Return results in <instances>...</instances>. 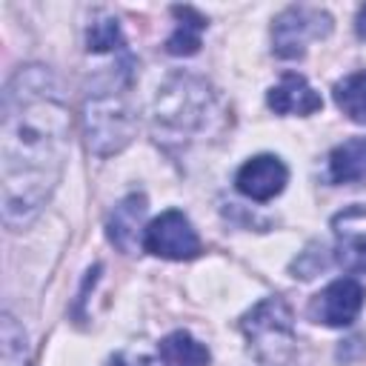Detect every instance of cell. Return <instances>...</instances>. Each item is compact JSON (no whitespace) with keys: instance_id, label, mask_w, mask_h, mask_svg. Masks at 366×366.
Masks as SVG:
<instances>
[{"instance_id":"obj_1","label":"cell","mask_w":366,"mask_h":366,"mask_svg":"<svg viewBox=\"0 0 366 366\" xmlns=\"http://www.w3.org/2000/svg\"><path fill=\"white\" fill-rule=\"evenodd\" d=\"M69 152V106L54 77L29 66L3 92L0 177L3 220L9 229L29 223L51 197Z\"/></svg>"},{"instance_id":"obj_2","label":"cell","mask_w":366,"mask_h":366,"mask_svg":"<svg viewBox=\"0 0 366 366\" xmlns=\"http://www.w3.org/2000/svg\"><path fill=\"white\" fill-rule=\"evenodd\" d=\"M83 123H86V137H89V149L100 157L120 152L132 134H134V114L132 106L126 100V92L117 86H106V89H94L86 97V109H83Z\"/></svg>"},{"instance_id":"obj_3","label":"cell","mask_w":366,"mask_h":366,"mask_svg":"<svg viewBox=\"0 0 366 366\" xmlns=\"http://www.w3.org/2000/svg\"><path fill=\"white\" fill-rule=\"evenodd\" d=\"M212 112V94L209 89L186 74H177L169 80V86L157 94L154 103V129L157 134H192L206 126Z\"/></svg>"},{"instance_id":"obj_4","label":"cell","mask_w":366,"mask_h":366,"mask_svg":"<svg viewBox=\"0 0 366 366\" xmlns=\"http://www.w3.org/2000/svg\"><path fill=\"white\" fill-rule=\"evenodd\" d=\"M332 31V17L320 9L292 6L274 17L272 26V49L277 57H300L309 40H320Z\"/></svg>"},{"instance_id":"obj_5","label":"cell","mask_w":366,"mask_h":366,"mask_svg":"<svg viewBox=\"0 0 366 366\" xmlns=\"http://www.w3.org/2000/svg\"><path fill=\"white\" fill-rule=\"evenodd\" d=\"M143 249L166 260H192L200 254V237L183 212L169 209L143 229Z\"/></svg>"},{"instance_id":"obj_6","label":"cell","mask_w":366,"mask_h":366,"mask_svg":"<svg viewBox=\"0 0 366 366\" xmlns=\"http://www.w3.org/2000/svg\"><path fill=\"white\" fill-rule=\"evenodd\" d=\"M243 332L249 337V343L263 352V349H289V343L295 340V329H292V312L280 297H266L263 303H257L246 317H243Z\"/></svg>"},{"instance_id":"obj_7","label":"cell","mask_w":366,"mask_h":366,"mask_svg":"<svg viewBox=\"0 0 366 366\" xmlns=\"http://www.w3.org/2000/svg\"><path fill=\"white\" fill-rule=\"evenodd\" d=\"M363 297H366V292L357 280L340 277L315 295L309 315L315 323H323V326H349L357 317V312L363 309Z\"/></svg>"},{"instance_id":"obj_8","label":"cell","mask_w":366,"mask_h":366,"mask_svg":"<svg viewBox=\"0 0 366 366\" xmlns=\"http://www.w3.org/2000/svg\"><path fill=\"white\" fill-rule=\"evenodd\" d=\"M286 180H289V169H286L283 160L274 157V154H257V157L246 160V163L240 166L237 177H234L237 189H240L246 197L260 200V203H263V200H272L274 194H280L283 186H286Z\"/></svg>"},{"instance_id":"obj_9","label":"cell","mask_w":366,"mask_h":366,"mask_svg":"<svg viewBox=\"0 0 366 366\" xmlns=\"http://www.w3.org/2000/svg\"><path fill=\"white\" fill-rule=\"evenodd\" d=\"M266 100L277 114H315L323 106L320 94L300 74H283V80L269 89Z\"/></svg>"},{"instance_id":"obj_10","label":"cell","mask_w":366,"mask_h":366,"mask_svg":"<svg viewBox=\"0 0 366 366\" xmlns=\"http://www.w3.org/2000/svg\"><path fill=\"white\" fill-rule=\"evenodd\" d=\"M143 214H146V197H143V194H129V197L120 200V203L114 206V212L109 214L106 232H109V240H112L120 252H134Z\"/></svg>"},{"instance_id":"obj_11","label":"cell","mask_w":366,"mask_h":366,"mask_svg":"<svg viewBox=\"0 0 366 366\" xmlns=\"http://www.w3.org/2000/svg\"><path fill=\"white\" fill-rule=\"evenodd\" d=\"M329 177L335 183L366 180V137H349L329 154Z\"/></svg>"},{"instance_id":"obj_12","label":"cell","mask_w":366,"mask_h":366,"mask_svg":"<svg viewBox=\"0 0 366 366\" xmlns=\"http://www.w3.org/2000/svg\"><path fill=\"white\" fill-rule=\"evenodd\" d=\"M172 14L177 17V29H174V34L166 40V51L169 54H194L197 49H200V31L206 29V17L200 14V11H194V9H189V6H174L172 9Z\"/></svg>"},{"instance_id":"obj_13","label":"cell","mask_w":366,"mask_h":366,"mask_svg":"<svg viewBox=\"0 0 366 366\" xmlns=\"http://www.w3.org/2000/svg\"><path fill=\"white\" fill-rule=\"evenodd\" d=\"M163 366H209V349L189 332H172L160 340Z\"/></svg>"},{"instance_id":"obj_14","label":"cell","mask_w":366,"mask_h":366,"mask_svg":"<svg viewBox=\"0 0 366 366\" xmlns=\"http://www.w3.org/2000/svg\"><path fill=\"white\" fill-rule=\"evenodd\" d=\"M335 103L355 123H366V71H352L335 83Z\"/></svg>"},{"instance_id":"obj_15","label":"cell","mask_w":366,"mask_h":366,"mask_svg":"<svg viewBox=\"0 0 366 366\" xmlns=\"http://www.w3.org/2000/svg\"><path fill=\"white\" fill-rule=\"evenodd\" d=\"M0 366H29V355H26V335L17 326V320L11 315H3L0 323Z\"/></svg>"},{"instance_id":"obj_16","label":"cell","mask_w":366,"mask_h":366,"mask_svg":"<svg viewBox=\"0 0 366 366\" xmlns=\"http://www.w3.org/2000/svg\"><path fill=\"white\" fill-rule=\"evenodd\" d=\"M337 266L355 274H366V234H346L335 249Z\"/></svg>"},{"instance_id":"obj_17","label":"cell","mask_w":366,"mask_h":366,"mask_svg":"<svg viewBox=\"0 0 366 366\" xmlns=\"http://www.w3.org/2000/svg\"><path fill=\"white\" fill-rule=\"evenodd\" d=\"M86 49L94 51V54L123 49V37H120V26H117V20L106 17V20L92 23V26H89V34H86Z\"/></svg>"},{"instance_id":"obj_18","label":"cell","mask_w":366,"mask_h":366,"mask_svg":"<svg viewBox=\"0 0 366 366\" xmlns=\"http://www.w3.org/2000/svg\"><path fill=\"white\" fill-rule=\"evenodd\" d=\"M109 366H154V360L146 355H117L109 360Z\"/></svg>"},{"instance_id":"obj_19","label":"cell","mask_w":366,"mask_h":366,"mask_svg":"<svg viewBox=\"0 0 366 366\" xmlns=\"http://www.w3.org/2000/svg\"><path fill=\"white\" fill-rule=\"evenodd\" d=\"M357 34L366 40V6L360 9V14H357Z\"/></svg>"}]
</instances>
